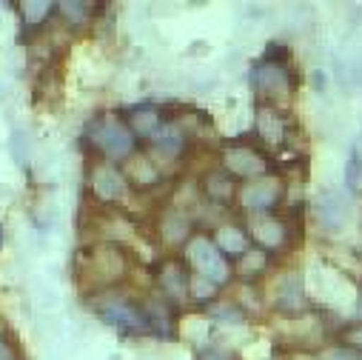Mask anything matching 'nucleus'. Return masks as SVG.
I'll use <instances>...</instances> for the list:
<instances>
[{
	"mask_svg": "<svg viewBox=\"0 0 362 360\" xmlns=\"http://www.w3.org/2000/svg\"><path fill=\"white\" fill-rule=\"evenodd\" d=\"M0 246H4V226H0Z\"/></svg>",
	"mask_w": 362,
	"mask_h": 360,
	"instance_id": "nucleus-10",
	"label": "nucleus"
},
{
	"mask_svg": "<svg viewBox=\"0 0 362 360\" xmlns=\"http://www.w3.org/2000/svg\"><path fill=\"white\" fill-rule=\"evenodd\" d=\"M251 86L262 103H277L294 89V74L286 66V57H262L251 69Z\"/></svg>",
	"mask_w": 362,
	"mask_h": 360,
	"instance_id": "nucleus-1",
	"label": "nucleus"
},
{
	"mask_svg": "<svg viewBox=\"0 0 362 360\" xmlns=\"http://www.w3.org/2000/svg\"><path fill=\"white\" fill-rule=\"evenodd\" d=\"M192 257H194V260H203V263H197L203 275H209V278H217V281L226 275L223 257L214 252V246H211V243H206V240H203V243H197V246L192 249Z\"/></svg>",
	"mask_w": 362,
	"mask_h": 360,
	"instance_id": "nucleus-5",
	"label": "nucleus"
},
{
	"mask_svg": "<svg viewBox=\"0 0 362 360\" xmlns=\"http://www.w3.org/2000/svg\"><path fill=\"white\" fill-rule=\"evenodd\" d=\"M228 163V174H240V177H259L265 174V157L259 154V149H231L226 154Z\"/></svg>",
	"mask_w": 362,
	"mask_h": 360,
	"instance_id": "nucleus-4",
	"label": "nucleus"
},
{
	"mask_svg": "<svg viewBox=\"0 0 362 360\" xmlns=\"http://www.w3.org/2000/svg\"><path fill=\"white\" fill-rule=\"evenodd\" d=\"M356 177H359V154L351 152V186L356 184Z\"/></svg>",
	"mask_w": 362,
	"mask_h": 360,
	"instance_id": "nucleus-9",
	"label": "nucleus"
},
{
	"mask_svg": "<svg viewBox=\"0 0 362 360\" xmlns=\"http://www.w3.org/2000/svg\"><path fill=\"white\" fill-rule=\"evenodd\" d=\"M206 192H209L214 201H220V203L231 201V198H234V180H231V174H228V171H214V174L206 180Z\"/></svg>",
	"mask_w": 362,
	"mask_h": 360,
	"instance_id": "nucleus-7",
	"label": "nucleus"
},
{
	"mask_svg": "<svg viewBox=\"0 0 362 360\" xmlns=\"http://www.w3.org/2000/svg\"><path fill=\"white\" fill-rule=\"evenodd\" d=\"M100 317L120 329L123 334H146L148 332V320H146V309H140L137 303H129V300H117V303H109L100 309Z\"/></svg>",
	"mask_w": 362,
	"mask_h": 360,
	"instance_id": "nucleus-2",
	"label": "nucleus"
},
{
	"mask_svg": "<svg viewBox=\"0 0 362 360\" xmlns=\"http://www.w3.org/2000/svg\"><path fill=\"white\" fill-rule=\"evenodd\" d=\"M132 129L137 132V135H143V137H151V135H157V129L163 126V115L154 109V106H137L134 112H132ZM132 132V135H134Z\"/></svg>",
	"mask_w": 362,
	"mask_h": 360,
	"instance_id": "nucleus-6",
	"label": "nucleus"
},
{
	"mask_svg": "<svg viewBox=\"0 0 362 360\" xmlns=\"http://www.w3.org/2000/svg\"><path fill=\"white\" fill-rule=\"evenodd\" d=\"M0 360H21V354L9 346V340H4L0 337Z\"/></svg>",
	"mask_w": 362,
	"mask_h": 360,
	"instance_id": "nucleus-8",
	"label": "nucleus"
},
{
	"mask_svg": "<svg viewBox=\"0 0 362 360\" xmlns=\"http://www.w3.org/2000/svg\"><path fill=\"white\" fill-rule=\"evenodd\" d=\"M98 146L106 157H115V160H123L132 154L134 149V135L129 126L123 123H103L98 129Z\"/></svg>",
	"mask_w": 362,
	"mask_h": 360,
	"instance_id": "nucleus-3",
	"label": "nucleus"
}]
</instances>
